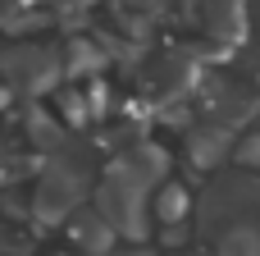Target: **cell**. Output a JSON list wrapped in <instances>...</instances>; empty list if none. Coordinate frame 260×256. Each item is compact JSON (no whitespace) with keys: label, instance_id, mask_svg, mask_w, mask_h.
Masks as SVG:
<instances>
[{"label":"cell","instance_id":"obj_1","mask_svg":"<svg viewBox=\"0 0 260 256\" xmlns=\"http://www.w3.org/2000/svg\"><path fill=\"white\" fill-rule=\"evenodd\" d=\"M146 183L137 174H128L119 160L110 165V174L96 188V211L105 215V224L123 238H142L146 234Z\"/></svg>","mask_w":260,"mask_h":256},{"label":"cell","instance_id":"obj_11","mask_svg":"<svg viewBox=\"0 0 260 256\" xmlns=\"http://www.w3.org/2000/svg\"><path fill=\"white\" fill-rule=\"evenodd\" d=\"M238 69L247 78H260V0L247 5V27H242V41H238Z\"/></svg>","mask_w":260,"mask_h":256},{"label":"cell","instance_id":"obj_14","mask_svg":"<svg viewBox=\"0 0 260 256\" xmlns=\"http://www.w3.org/2000/svg\"><path fill=\"white\" fill-rule=\"evenodd\" d=\"M119 9H133V14H146V9H160L165 0H114Z\"/></svg>","mask_w":260,"mask_h":256},{"label":"cell","instance_id":"obj_15","mask_svg":"<svg viewBox=\"0 0 260 256\" xmlns=\"http://www.w3.org/2000/svg\"><path fill=\"white\" fill-rule=\"evenodd\" d=\"M59 5H87V0H59Z\"/></svg>","mask_w":260,"mask_h":256},{"label":"cell","instance_id":"obj_2","mask_svg":"<svg viewBox=\"0 0 260 256\" xmlns=\"http://www.w3.org/2000/svg\"><path fill=\"white\" fill-rule=\"evenodd\" d=\"M0 73L14 96H41L59 82V50L50 41H18L0 50Z\"/></svg>","mask_w":260,"mask_h":256},{"label":"cell","instance_id":"obj_3","mask_svg":"<svg viewBox=\"0 0 260 256\" xmlns=\"http://www.w3.org/2000/svg\"><path fill=\"white\" fill-rule=\"evenodd\" d=\"M192 82H197V55L183 50V46H169V50L146 55L142 60V73H137V87L151 101H160V105H169L183 92H192Z\"/></svg>","mask_w":260,"mask_h":256},{"label":"cell","instance_id":"obj_13","mask_svg":"<svg viewBox=\"0 0 260 256\" xmlns=\"http://www.w3.org/2000/svg\"><path fill=\"white\" fill-rule=\"evenodd\" d=\"M238 160H242L247 169H256V174H260V133H256V137H242V142H238Z\"/></svg>","mask_w":260,"mask_h":256},{"label":"cell","instance_id":"obj_12","mask_svg":"<svg viewBox=\"0 0 260 256\" xmlns=\"http://www.w3.org/2000/svg\"><path fill=\"white\" fill-rule=\"evenodd\" d=\"M187 211H192V197L183 192V183H165L160 197H155V220L160 224H183Z\"/></svg>","mask_w":260,"mask_h":256},{"label":"cell","instance_id":"obj_4","mask_svg":"<svg viewBox=\"0 0 260 256\" xmlns=\"http://www.w3.org/2000/svg\"><path fill=\"white\" fill-rule=\"evenodd\" d=\"M87 197V174L69 160H50L46 174L37 179V192H32V215L46 220V224H59L64 215H73V206Z\"/></svg>","mask_w":260,"mask_h":256},{"label":"cell","instance_id":"obj_8","mask_svg":"<svg viewBox=\"0 0 260 256\" xmlns=\"http://www.w3.org/2000/svg\"><path fill=\"white\" fill-rule=\"evenodd\" d=\"M69 238H73V247L87 256H101L110 247V238H114V229L105 224V215L101 211H78L73 220H69Z\"/></svg>","mask_w":260,"mask_h":256},{"label":"cell","instance_id":"obj_9","mask_svg":"<svg viewBox=\"0 0 260 256\" xmlns=\"http://www.w3.org/2000/svg\"><path fill=\"white\" fill-rule=\"evenodd\" d=\"M119 165H123L128 174H137L146 188H155V183L165 179V169H169V156H165L160 147H151V142H128V151L119 156Z\"/></svg>","mask_w":260,"mask_h":256},{"label":"cell","instance_id":"obj_6","mask_svg":"<svg viewBox=\"0 0 260 256\" xmlns=\"http://www.w3.org/2000/svg\"><path fill=\"white\" fill-rule=\"evenodd\" d=\"M242 27H247V0H206L201 5V32L219 50L224 46H238L242 41Z\"/></svg>","mask_w":260,"mask_h":256},{"label":"cell","instance_id":"obj_7","mask_svg":"<svg viewBox=\"0 0 260 256\" xmlns=\"http://www.w3.org/2000/svg\"><path fill=\"white\" fill-rule=\"evenodd\" d=\"M233 128L229 124H219V119H201V124H192L187 128V142H183V151H187V160L192 165H201V169H215L233 147Z\"/></svg>","mask_w":260,"mask_h":256},{"label":"cell","instance_id":"obj_5","mask_svg":"<svg viewBox=\"0 0 260 256\" xmlns=\"http://www.w3.org/2000/svg\"><path fill=\"white\" fill-rule=\"evenodd\" d=\"M201 101H206L201 105L206 119H219L229 128H238V124L260 115V96L247 82V73H215V78H206V96Z\"/></svg>","mask_w":260,"mask_h":256},{"label":"cell","instance_id":"obj_10","mask_svg":"<svg viewBox=\"0 0 260 256\" xmlns=\"http://www.w3.org/2000/svg\"><path fill=\"white\" fill-rule=\"evenodd\" d=\"M201 247H206L201 256H260V220L233 224V229H224L219 238H210Z\"/></svg>","mask_w":260,"mask_h":256}]
</instances>
